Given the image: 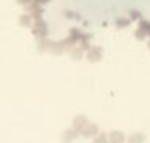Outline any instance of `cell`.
Listing matches in <instances>:
<instances>
[{
  "instance_id": "277c9868",
  "label": "cell",
  "mask_w": 150,
  "mask_h": 143,
  "mask_svg": "<svg viewBox=\"0 0 150 143\" xmlns=\"http://www.w3.org/2000/svg\"><path fill=\"white\" fill-rule=\"evenodd\" d=\"M136 39L144 40V39H145V32H144L142 29H137V31H136Z\"/></svg>"
},
{
  "instance_id": "5b68a950",
  "label": "cell",
  "mask_w": 150,
  "mask_h": 143,
  "mask_svg": "<svg viewBox=\"0 0 150 143\" xmlns=\"http://www.w3.org/2000/svg\"><path fill=\"white\" fill-rule=\"evenodd\" d=\"M97 143H107V140H105V137H100V138L97 140Z\"/></svg>"
},
{
  "instance_id": "3957f363",
  "label": "cell",
  "mask_w": 150,
  "mask_h": 143,
  "mask_svg": "<svg viewBox=\"0 0 150 143\" xmlns=\"http://www.w3.org/2000/svg\"><path fill=\"white\" fill-rule=\"evenodd\" d=\"M139 29H142L144 32H145V36H150V21H144L140 20V24H139Z\"/></svg>"
},
{
  "instance_id": "8992f818",
  "label": "cell",
  "mask_w": 150,
  "mask_h": 143,
  "mask_svg": "<svg viewBox=\"0 0 150 143\" xmlns=\"http://www.w3.org/2000/svg\"><path fill=\"white\" fill-rule=\"evenodd\" d=\"M149 50H150V40H149Z\"/></svg>"
},
{
  "instance_id": "7a4b0ae2",
  "label": "cell",
  "mask_w": 150,
  "mask_h": 143,
  "mask_svg": "<svg viewBox=\"0 0 150 143\" xmlns=\"http://www.w3.org/2000/svg\"><path fill=\"white\" fill-rule=\"evenodd\" d=\"M111 142L113 143H123L124 142V135L121 132H113L111 133Z\"/></svg>"
},
{
  "instance_id": "6da1fadb",
  "label": "cell",
  "mask_w": 150,
  "mask_h": 143,
  "mask_svg": "<svg viewBox=\"0 0 150 143\" xmlns=\"http://www.w3.org/2000/svg\"><path fill=\"white\" fill-rule=\"evenodd\" d=\"M127 140H129V143H142L145 140V135L144 133H132Z\"/></svg>"
}]
</instances>
